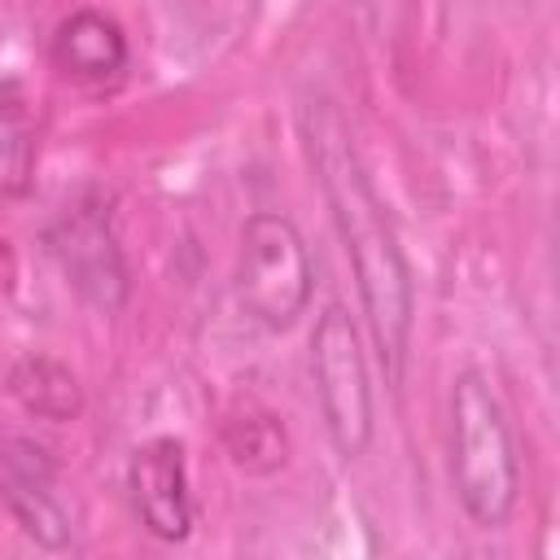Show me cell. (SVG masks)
Instances as JSON below:
<instances>
[{"mask_svg":"<svg viewBox=\"0 0 560 560\" xmlns=\"http://www.w3.org/2000/svg\"><path fill=\"white\" fill-rule=\"evenodd\" d=\"M302 144L315 166L319 192L328 201L332 228L341 236L346 262L354 271L363 328L372 337L385 381L398 385L402 368H407L411 324H416V280H411L407 254L394 236V223L359 162L354 136H350L346 118L337 114V105L311 101L302 109Z\"/></svg>","mask_w":560,"mask_h":560,"instance_id":"6da1fadb","label":"cell"},{"mask_svg":"<svg viewBox=\"0 0 560 560\" xmlns=\"http://www.w3.org/2000/svg\"><path fill=\"white\" fill-rule=\"evenodd\" d=\"M446 472L459 512L477 529H503L521 499V455L508 407L481 368H464L446 394Z\"/></svg>","mask_w":560,"mask_h":560,"instance_id":"7a4b0ae2","label":"cell"},{"mask_svg":"<svg viewBox=\"0 0 560 560\" xmlns=\"http://www.w3.org/2000/svg\"><path fill=\"white\" fill-rule=\"evenodd\" d=\"M315 293V258L302 228L280 210H254L241 223L232 298L267 332L293 328Z\"/></svg>","mask_w":560,"mask_h":560,"instance_id":"3957f363","label":"cell"},{"mask_svg":"<svg viewBox=\"0 0 560 560\" xmlns=\"http://www.w3.org/2000/svg\"><path fill=\"white\" fill-rule=\"evenodd\" d=\"M311 385L319 402L324 433L332 451L350 464L372 446L376 407H372V372L359 341V324L341 302H328L311 328Z\"/></svg>","mask_w":560,"mask_h":560,"instance_id":"277c9868","label":"cell"},{"mask_svg":"<svg viewBox=\"0 0 560 560\" xmlns=\"http://www.w3.org/2000/svg\"><path fill=\"white\" fill-rule=\"evenodd\" d=\"M44 249L83 306L101 315H118L127 306L131 271L101 197H79L61 206L44 228Z\"/></svg>","mask_w":560,"mask_h":560,"instance_id":"5b68a950","label":"cell"},{"mask_svg":"<svg viewBox=\"0 0 560 560\" xmlns=\"http://www.w3.org/2000/svg\"><path fill=\"white\" fill-rule=\"evenodd\" d=\"M127 499L144 534L158 542H184L192 534L197 503L179 438H149L127 455Z\"/></svg>","mask_w":560,"mask_h":560,"instance_id":"8992f818","label":"cell"},{"mask_svg":"<svg viewBox=\"0 0 560 560\" xmlns=\"http://www.w3.org/2000/svg\"><path fill=\"white\" fill-rule=\"evenodd\" d=\"M0 503L35 547H70V512L57 499V455L44 442L9 438L0 446Z\"/></svg>","mask_w":560,"mask_h":560,"instance_id":"52a82bcc","label":"cell"},{"mask_svg":"<svg viewBox=\"0 0 560 560\" xmlns=\"http://www.w3.org/2000/svg\"><path fill=\"white\" fill-rule=\"evenodd\" d=\"M48 57L66 79L105 88V83L122 79L127 61H131V44H127V31L118 26V18H109L101 9H74L57 22Z\"/></svg>","mask_w":560,"mask_h":560,"instance_id":"ba28073f","label":"cell"},{"mask_svg":"<svg viewBox=\"0 0 560 560\" xmlns=\"http://www.w3.org/2000/svg\"><path fill=\"white\" fill-rule=\"evenodd\" d=\"M39 131L26 92L13 79H0V201H22L35 184Z\"/></svg>","mask_w":560,"mask_h":560,"instance_id":"9c48e42d","label":"cell"},{"mask_svg":"<svg viewBox=\"0 0 560 560\" xmlns=\"http://www.w3.org/2000/svg\"><path fill=\"white\" fill-rule=\"evenodd\" d=\"M9 394L39 420H52V424H66L83 411V385L79 376L61 363V359H48V354H26L9 368L4 376Z\"/></svg>","mask_w":560,"mask_h":560,"instance_id":"30bf717a","label":"cell"},{"mask_svg":"<svg viewBox=\"0 0 560 560\" xmlns=\"http://www.w3.org/2000/svg\"><path fill=\"white\" fill-rule=\"evenodd\" d=\"M223 446H228L232 464L249 477H267V472L284 468V459H289L284 424L262 407H245V416H232L223 424Z\"/></svg>","mask_w":560,"mask_h":560,"instance_id":"8fae6325","label":"cell"}]
</instances>
